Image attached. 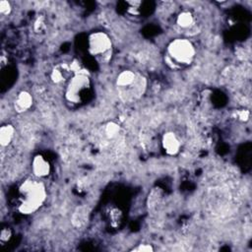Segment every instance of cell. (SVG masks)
<instances>
[{"label": "cell", "mask_w": 252, "mask_h": 252, "mask_svg": "<svg viewBox=\"0 0 252 252\" xmlns=\"http://www.w3.org/2000/svg\"><path fill=\"white\" fill-rule=\"evenodd\" d=\"M20 203L18 211L23 215L35 213L44 203L47 193L42 182L35 179H27L19 187Z\"/></svg>", "instance_id": "6da1fadb"}, {"label": "cell", "mask_w": 252, "mask_h": 252, "mask_svg": "<svg viewBox=\"0 0 252 252\" xmlns=\"http://www.w3.org/2000/svg\"><path fill=\"white\" fill-rule=\"evenodd\" d=\"M120 98L124 101H133L139 98L146 90V79L133 70L121 71L115 80Z\"/></svg>", "instance_id": "7a4b0ae2"}, {"label": "cell", "mask_w": 252, "mask_h": 252, "mask_svg": "<svg viewBox=\"0 0 252 252\" xmlns=\"http://www.w3.org/2000/svg\"><path fill=\"white\" fill-rule=\"evenodd\" d=\"M196 49L191 40L185 37L172 39L166 46L165 61L172 68H182L192 63Z\"/></svg>", "instance_id": "3957f363"}, {"label": "cell", "mask_w": 252, "mask_h": 252, "mask_svg": "<svg viewBox=\"0 0 252 252\" xmlns=\"http://www.w3.org/2000/svg\"><path fill=\"white\" fill-rule=\"evenodd\" d=\"M91 90V78L88 72L82 69L80 72L75 73L68 80L64 96L68 102L77 104L81 103L89 94Z\"/></svg>", "instance_id": "277c9868"}, {"label": "cell", "mask_w": 252, "mask_h": 252, "mask_svg": "<svg viewBox=\"0 0 252 252\" xmlns=\"http://www.w3.org/2000/svg\"><path fill=\"white\" fill-rule=\"evenodd\" d=\"M89 53L104 63L107 62L112 54V41L107 33L101 31L93 32L87 39Z\"/></svg>", "instance_id": "5b68a950"}, {"label": "cell", "mask_w": 252, "mask_h": 252, "mask_svg": "<svg viewBox=\"0 0 252 252\" xmlns=\"http://www.w3.org/2000/svg\"><path fill=\"white\" fill-rule=\"evenodd\" d=\"M161 147L166 155L175 156L180 151L181 142L174 132L167 131L161 137Z\"/></svg>", "instance_id": "8992f818"}, {"label": "cell", "mask_w": 252, "mask_h": 252, "mask_svg": "<svg viewBox=\"0 0 252 252\" xmlns=\"http://www.w3.org/2000/svg\"><path fill=\"white\" fill-rule=\"evenodd\" d=\"M32 171L37 178H44L50 174L51 166L45 158L41 155H36L32 160Z\"/></svg>", "instance_id": "52a82bcc"}, {"label": "cell", "mask_w": 252, "mask_h": 252, "mask_svg": "<svg viewBox=\"0 0 252 252\" xmlns=\"http://www.w3.org/2000/svg\"><path fill=\"white\" fill-rule=\"evenodd\" d=\"M175 24L181 31L188 32L196 27V19L192 12L184 10L176 16Z\"/></svg>", "instance_id": "ba28073f"}, {"label": "cell", "mask_w": 252, "mask_h": 252, "mask_svg": "<svg viewBox=\"0 0 252 252\" xmlns=\"http://www.w3.org/2000/svg\"><path fill=\"white\" fill-rule=\"evenodd\" d=\"M33 102L32 95L28 91L20 92L14 100V109L16 112L23 113L28 111Z\"/></svg>", "instance_id": "9c48e42d"}, {"label": "cell", "mask_w": 252, "mask_h": 252, "mask_svg": "<svg viewBox=\"0 0 252 252\" xmlns=\"http://www.w3.org/2000/svg\"><path fill=\"white\" fill-rule=\"evenodd\" d=\"M69 73H72L70 70V66L67 63H62V64H58L55 67H53V69L50 72V80L54 83V84H60L63 81H65V79L67 78V75Z\"/></svg>", "instance_id": "30bf717a"}, {"label": "cell", "mask_w": 252, "mask_h": 252, "mask_svg": "<svg viewBox=\"0 0 252 252\" xmlns=\"http://www.w3.org/2000/svg\"><path fill=\"white\" fill-rule=\"evenodd\" d=\"M15 136V128L12 124H4L0 128V145L7 147L11 144Z\"/></svg>", "instance_id": "8fae6325"}, {"label": "cell", "mask_w": 252, "mask_h": 252, "mask_svg": "<svg viewBox=\"0 0 252 252\" xmlns=\"http://www.w3.org/2000/svg\"><path fill=\"white\" fill-rule=\"evenodd\" d=\"M120 132V126L115 123V122H108L106 125H105V128H104V133L105 135L112 139V138H115Z\"/></svg>", "instance_id": "7c38bea8"}, {"label": "cell", "mask_w": 252, "mask_h": 252, "mask_svg": "<svg viewBox=\"0 0 252 252\" xmlns=\"http://www.w3.org/2000/svg\"><path fill=\"white\" fill-rule=\"evenodd\" d=\"M86 220V212L84 211L83 208H77V210L73 214V222L75 225L80 226L85 222Z\"/></svg>", "instance_id": "4fadbf2b"}, {"label": "cell", "mask_w": 252, "mask_h": 252, "mask_svg": "<svg viewBox=\"0 0 252 252\" xmlns=\"http://www.w3.org/2000/svg\"><path fill=\"white\" fill-rule=\"evenodd\" d=\"M46 28V24H45V20H44V17L42 16H38L34 22H33V31L35 32H38V33H41L42 32H44Z\"/></svg>", "instance_id": "5bb4252c"}, {"label": "cell", "mask_w": 252, "mask_h": 252, "mask_svg": "<svg viewBox=\"0 0 252 252\" xmlns=\"http://www.w3.org/2000/svg\"><path fill=\"white\" fill-rule=\"evenodd\" d=\"M11 11H12L11 3L7 0H1L0 1V13L4 16H8V15H10Z\"/></svg>", "instance_id": "9a60e30c"}, {"label": "cell", "mask_w": 252, "mask_h": 252, "mask_svg": "<svg viewBox=\"0 0 252 252\" xmlns=\"http://www.w3.org/2000/svg\"><path fill=\"white\" fill-rule=\"evenodd\" d=\"M11 236H12V231H11V229L9 227L2 228L1 234H0V242L2 243V245L4 243H6L7 241H9Z\"/></svg>", "instance_id": "2e32d148"}, {"label": "cell", "mask_w": 252, "mask_h": 252, "mask_svg": "<svg viewBox=\"0 0 252 252\" xmlns=\"http://www.w3.org/2000/svg\"><path fill=\"white\" fill-rule=\"evenodd\" d=\"M131 251H135V252H153L154 248L151 244H138Z\"/></svg>", "instance_id": "e0dca14e"}, {"label": "cell", "mask_w": 252, "mask_h": 252, "mask_svg": "<svg viewBox=\"0 0 252 252\" xmlns=\"http://www.w3.org/2000/svg\"><path fill=\"white\" fill-rule=\"evenodd\" d=\"M237 117H238L239 120L246 122V121L249 120L250 112H249V110H247V109H241V110H239V111L237 112Z\"/></svg>", "instance_id": "ac0fdd59"}]
</instances>
